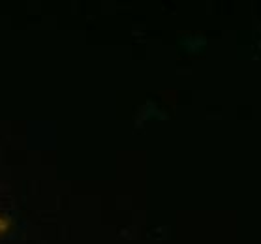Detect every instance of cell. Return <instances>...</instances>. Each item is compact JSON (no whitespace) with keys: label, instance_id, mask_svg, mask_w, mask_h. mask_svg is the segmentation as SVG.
I'll return each instance as SVG.
<instances>
[{"label":"cell","instance_id":"cell-1","mask_svg":"<svg viewBox=\"0 0 261 244\" xmlns=\"http://www.w3.org/2000/svg\"><path fill=\"white\" fill-rule=\"evenodd\" d=\"M8 227V220L4 218V216H0V231H4Z\"/></svg>","mask_w":261,"mask_h":244}]
</instances>
